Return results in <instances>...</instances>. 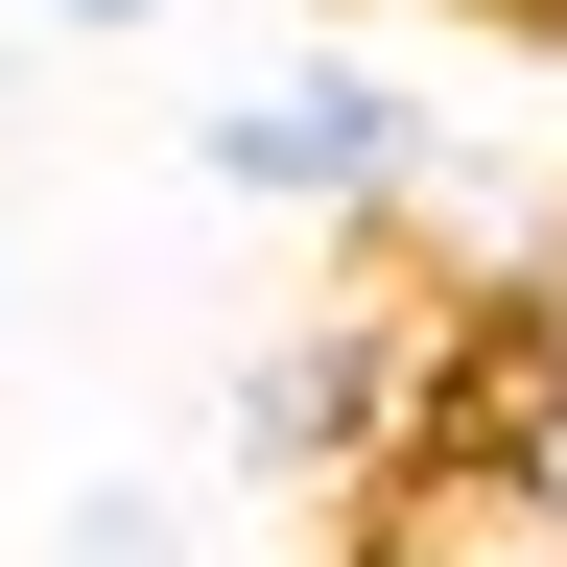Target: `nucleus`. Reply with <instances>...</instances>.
I'll list each match as a JSON object with an SVG mask.
<instances>
[{
    "mask_svg": "<svg viewBox=\"0 0 567 567\" xmlns=\"http://www.w3.org/2000/svg\"><path fill=\"white\" fill-rule=\"evenodd\" d=\"M24 24H71V48H142V24H166V0H24Z\"/></svg>",
    "mask_w": 567,
    "mask_h": 567,
    "instance_id": "obj_5",
    "label": "nucleus"
},
{
    "mask_svg": "<svg viewBox=\"0 0 567 567\" xmlns=\"http://www.w3.org/2000/svg\"><path fill=\"white\" fill-rule=\"evenodd\" d=\"M331 520H354V567H567V520H544V496H496V473H450V450L354 473Z\"/></svg>",
    "mask_w": 567,
    "mask_h": 567,
    "instance_id": "obj_3",
    "label": "nucleus"
},
{
    "mask_svg": "<svg viewBox=\"0 0 567 567\" xmlns=\"http://www.w3.org/2000/svg\"><path fill=\"white\" fill-rule=\"evenodd\" d=\"M189 166L237 189V213L402 237V213H425V95H379V48H260L237 95H189Z\"/></svg>",
    "mask_w": 567,
    "mask_h": 567,
    "instance_id": "obj_1",
    "label": "nucleus"
},
{
    "mask_svg": "<svg viewBox=\"0 0 567 567\" xmlns=\"http://www.w3.org/2000/svg\"><path fill=\"white\" fill-rule=\"evenodd\" d=\"M473 24H567V0H473Z\"/></svg>",
    "mask_w": 567,
    "mask_h": 567,
    "instance_id": "obj_6",
    "label": "nucleus"
},
{
    "mask_svg": "<svg viewBox=\"0 0 567 567\" xmlns=\"http://www.w3.org/2000/svg\"><path fill=\"white\" fill-rule=\"evenodd\" d=\"M213 450H237L260 496H354L425 450V308H308L237 354V402H213Z\"/></svg>",
    "mask_w": 567,
    "mask_h": 567,
    "instance_id": "obj_2",
    "label": "nucleus"
},
{
    "mask_svg": "<svg viewBox=\"0 0 567 567\" xmlns=\"http://www.w3.org/2000/svg\"><path fill=\"white\" fill-rule=\"evenodd\" d=\"M71 567H189V520L166 496H71Z\"/></svg>",
    "mask_w": 567,
    "mask_h": 567,
    "instance_id": "obj_4",
    "label": "nucleus"
}]
</instances>
